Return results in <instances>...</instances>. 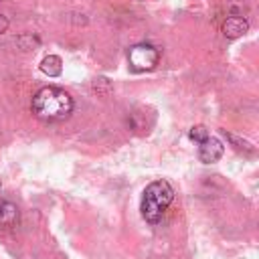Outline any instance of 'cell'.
<instances>
[{"instance_id": "6da1fadb", "label": "cell", "mask_w": 259, "mask_h": 259, "mask_svg": "<svg viewBox=\"0 0 259 259\" xmlns=\"http://www.w3.org/2000/svg\"><path fill=\"white\" fill-rule=\"evenodd\" d=\"M32 113L42 121H63L73 113V97L61 87H42L32 95Z\"/></svg>"}, {"instance_id": "7a4b0ae2", "label": "cell", "mask_w": 259, "mask_h": 259, "mask_svg": "<svg viewBox=\"0 0 259 259\" xmlns=\"http://www.w3.org/2000/svg\"><path fill=\"white\" fill-rule=\"evenodd\" d=\"M172 200H174V188L170 186V182H166V180L150 182L144 190L142 206H140L144 221L150 225H158Z\"/></svg>"}, {"instance_id": "3957f363", "label": "cell", "mask_w": 259, "mask_h": 259, "mask_svg": "<svg viewBox=\"0 0 259 259\" xmlns=\"http://www.w3.org/2000/svg\"><path fill=\"white\" fill-rule=\"evenodd\" d=\"M160 61V51L150 42H138L127 51V65L134 73L152 71Z\"/></svg>"}, {"instance_id": "277c9868", "label": "cell", "mask_w": 259, "mask_h": 259, "mask_svg": "<svg viewBox=\"0 0 259 259\" xmlns=\"http://www.w3.org/2000/svg\"><path fill=\"white\" fill-rule=\"evenodd\" d=\"M223 152H225L223 142L208 136V138L198 146V160H200L202 164H214V162H219V160L223 158Z\"/></svg>"}, {"instance_id": "5b68a950", "label": "cell", "mask_w": 259, "mask_h": 259, "mask_svg": "<svg viewBox=\"0 0 259 259\" xmlns=\"http://www.w3.org/2000/svg\"><path fill=\"white\" fill-rule=\"evenodd\" d=\"M249 30V22L245 16H229L223 24V34L227 38H239Z\"/></svg>"}, {"instance_id": "8992f818", "label": "cell", "mask_w": 259, "mask_h": 259, "mask_svg": "<svg viewBox=\"0 0 259 259\" xmlns=\"http://www.w3.org/2000/svg\"><path fill=\"white\" fill-rule=\"evenodd\" d=\"M18 223V206L10 200L0 202V225L4 227H14Z\"/></svg>"}, {"instance_id": "52a82bcc", "label": "cell", "mask_w": 259, "mask_h": 259, "mask_svg": "<svg viewBox=\"0 0 259 259\" xmlns=\"http://www.w3.org/2000/svg\"><path fill=\"white\" fill-rule=\"evenodd\" d=\"M40 71L49 77H59L63 73V61L61 57L57 55H47L42 61H40Z\"/></svg>"}, {"instance_id": "ba28073f", "label": "cell", "mask_w": 259, "mask_h": 259, "mask_svg": "<svg viewBox=\"0 0 259 259\" xmlns=\"http://www.w3.org/2000/svg\"><path fill=\"white\" fill-rule=\"evenodd\" d=\"M223 134L227 136V140L233 144L235 150L245 152V154H253V152H255V148L251 146V142H247V140H243V138H239V136H235V134H231V132H227V130H223Z\"/></svg>"}, {"instance_id": "9c48e42d", "label": "cell", "mask_w": 259, "mask_h": 259, "mask_svg": "<svg viewBox=\"0 0 259 259\" xmlns=\"http://www.w3.org/2000/svg\"><path fill=\"white\" fill-rule=\"evenodd\" d=\"M93 91H95L97 95H109V93L113 91L111 81H109L107 77H95V79H93Z\"/></svg>"}, {"instance_id": "30bf717a", "label": "cell", "mask_w": 259, "mask_h": 259, "mask_svg": "<svg viewBox=\"0 0 259 259\" xmlns=\"http://www.w3.org/2000/svg\"><path fill=\"white\" fill-rule=\"evenodd\" d=\"M16 42H18V47H20V49H24V51H32V49H36V47L40 45V40H38L34 34H30V32L20 34Z\"/></svg>"}, {"instance_id": "8fae6325", "label": "cell", "mask_w": 259, "mask_h": 259, "mask_svg": "<svg viewBox=\"0 0 259 259\" xmlns=\"http://www.w3.org/2000/svg\"><path fill=\"white\" fill-rule=\"evenodd\" d=\"M188 138H190L192 142H196V144H202V142L208 138V130H206L204 125H192L190 132H188Z\"/></svg>"}, {"instance_id": "7c38bea8", "label": "cell", "mask_w": 259, "mask_h": 259, "mask_svg": "<svg viewBox=\"0 0 259 259\" xmlns=\"http://www.w3.org/2000/svg\"><path fill=\"white\" fill-rule=\"evenodd\" d=\"M6 28H8V18L4 14H0V34L6 32Z\"/></svg>"}, {"instance_id": "4fadbf2b", "label": "cell", "mask_w": 259, "mask_h": 259, "mask_svg": "<svg viewBox=\"0 0 259 259\" xmlns=\"http://www.w3.org/2000/svg\"><path fill=\"white\" fill-rule=\"evenodd\" d=\"M0 188H2V180H0Z\"/></svg>"}]
</instances>
